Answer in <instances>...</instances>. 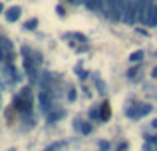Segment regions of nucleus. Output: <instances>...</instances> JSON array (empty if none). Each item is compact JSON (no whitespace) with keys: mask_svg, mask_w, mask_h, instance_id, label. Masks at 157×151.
Masks as SVG:
<instances>
[{"mask_svg":"<svg viewBox=\"0 0 157 151\" xmlns=\"http://www.w3.org/2000/svg\"><path fill=\"white\" fill-rule=\"evenodd\" d=\"M137 20L145 26H157V2L155 0H139Z\"/></svg>","mask_w":157,"mask_h":151,"instance_id":"obj_1","label":"nucleus"},{"mask_svg":"<svg viewBox=\"0 0 157 151\" xmlns=\"http://www.w3.org/2000/svg\"><path fill=\"white\" fill-rule=\"evenodd\" d=\"M123 6H125V0H104L101 12H104L109 20H121Z\"/></svg>","mask_w":157,"mask_h":151,"instance_id":"obj_2","label":"nucleus"},{"mask_svg":"<svg viewBox=\"0 0 157 151\" xmlns=\"http://www.w3.org/2000/svg\"><path fill=\"white\" fill-rule=\"evenodd\" d=\"M137 14H139V0H125L121 20L125 24H135L137 22Z\"/></svg>","mask_w":157,"mask_h":151,"instance_id":"obj_3","label":"nucleus"},{"mask_svg":"<svg viewBox=\"0 0 157 151\" xmlns=\"http://www.w3.org/2000/svg\"><path fill=\"white\" fill-rule=\"evenodd\" d=\"M38 101L42 105V109H52V96L48 93V89H42L38 93Z\"/></svg>","mask_w":157,"mask_h":151,"instance_id":"obj_4","label":"nucleus"},{"mask_svg":"<svg viewBox=\"0 0 157 151\" xmlns=\"http://www.w3.org/2000/svg\"><path fill=\"white\" fill-rule=\"evenodd\" d=\"M64 117H66L64 109H50V113H48V123H56V121L64 119Z\"/></svg>","mask_w":157,"mask_h":151,"instance_id":"obj_5","label":"nucleus"},{"mask_svg":"<svg viewBox=\"0 0 157 151\" xmlns=\"http://www.w3.org/2000/svg\"><path fill=\"white\" fill-rule=\"evenodd\" d=\"M20 14H22V10H20V6H12L10 10L6 12V20H8V22H16V20L20 18Z\"/></svg>","mask_w":157,"mask_h":151,"instance_id":"obj_6","label":"nucleus"},{"mask_svg":"<svg viewBox=\"0 0 157 151\" xmlns=\"http://www.w3.org/2000/svg\"><path fill=\"white\" fill-rule=\"evenodd\" d=\"M84 4L94 12H101V8H104V0H84Z\"/></svg>","mask_w":157,"mask_h":151,"instance_id":"obj_7","label":"nucleus"},{"mask_svg":"<svg viewBox=\"0 0 157 151\" xmlns=\"http://www.w3.org/2000/svg\"><path fill=\"white\" fill-rule=\"evenodd\" d=\"M100 119H109V104L107 101H104L101 104V108H100Z\"/></svg>","mask_w":157,"mask_h":151,"instance_id":"obj_8","label":"nucleus"},{"mask_svg":"<svg viewBox=\"0 0 157 151\" xmlns=\"http://www.w3.org/2000/svg\"><path fill=\"white\" fill-rule=\"evenodd\" d=\"M151 105L149 104H143V105H139V109H137V113H135V117H143V115H147V113L151 111Z\"/></svg>","mask_w":157,"mask_h":151,"instance_id":"obj_9","label":"nucleus"},{"mask_svg":"<svg viewBox=\"0 0 157 151\" xmlns=\"http://www.w3.org/2000/svg\"><path fill=\"white\" fill-rule=\"evenodd\" d=\"M141 60H143V52L141 50H135L133 54L129 56V62H133V64H139Z\"/></svg>","mask_w":157,"mask_h":151,"instance_id":"obj_10","label":"nucleus"},{"mask_svg":"<svg viewBox=\"0 0 157 151\" xmlns=\"http://www.w3.org/2000/svg\"><path fill=\"white\" fill-rule=\"evenodd\" d=\"M78 123H80V121H78ZM78 127H80V131L84 133V135H88V133H92V123H88V121H82V123L78 125Z\"/></svg>","mask_w":157,"mask_h":151,"instance_id":"obj_11","label":"nucleus"},{"mask_svg":"<svg viewBox=\"0 0 157 151\" xmlns=\"http://www.w3.org/2000/svg\"><path fill=\"white\" fill-rule=\"evenodd\" d=\"M36 26H38V20L36 18H30L28 22H24V28H26V30H34Z\"/></svg>","mask_w":157,"mask_h":151,"instance_id":"obj_12","label":"nucleus"},{"mask_svg":"<svg viewBox=\"0 0 157 151\" xmlns=\"http://www.w3.org/2000/svg\"><path fill=\"white\" fill-rule=\"evenodd\" d=\"M96 85H98V89H100V93H105V84L100 80V77H96Z\"/></svg>","mask_w":157,"mask_h":151,"instance_id":"obj_13","label":"nucleus"},{"mask_svg":"<svg viewBox=\"0 0 157 151\" xmlns=\"http://www.w3.org/2000/svg\"><path fill=\"white\" fill-rule=\"evenodd\" d=\"M137 72H139V68H131V70L127 72V77H131V80H133V77L137 76Z\"/></svg>","mask_w":157,"mask_h":151,"instance_id":"obj_14","label":"nucleus"},{"mask_svg":"<svg viewBox=\"0 0 157 151\" xmlns=\"http://www.w3.org/2000/svg\"><path fill=\"white\" fill-rule=\"evenodd\" d=\"M90 117H92V119H100V109H92V111H90Z\"/></svg>","mask_w":157,"mask_h":151,"instance_id":"obj_15","label":"nucleus"},{"mask_svg":"<svg viewBox=\"0 0 157 151\" xmlns=\"http://www.w3.org/2000/svg\"><path fill=\"white\" fill-rule=\"evenodd\" d=\"M68 100H70V101L76 100V89H70V92H68Z\"/></svg>","mask_w":157,"mask_h":151,"instance_id":"obj_16","label":"nucleus"},{"mask_svg":"<svg viewBox=\"0 0 157 151\" xmlns=\"http://www.w3.org/2000/svg\"><path fill=\"white\" fill-rule=\"evenodd\" d=\"M56 12H58V16H64V14H66V12H64V8H62V6H58V8H56Z\"/></svg>","mask_w":157,"mask_h":151,"instance_id":"obj_17","label":"nucleus"},{"mask_svg":"<svg viewBox=\"0 0 157 151\" xmlns=\"http://www.w3.org/2000/svg\"><path fill=\"white\" fill-rule=\"evenodd\" d=\"M100 147H101V149H107L109 145H107V141H101V143H100Z\"/></svg>","mask_w":157,"mask_h":151,"instance_id":"obj_18","label":"nucleus"},{"mask_svg":"<svg viewBox=\"0 0 157 151\" xmlns=\"http://www.w3.org/2000/svg\"><path fill=\"white\" fill-rule=\"evenodd\" d=\"M151 76H153L155 80H157V68H153V70H151Z\"/></svg>","mask_w":157,"mask_h":151,"instance_id":"obj_19","label":"nucleus"},{"mask_svg":"<svg viewBox=\"0 0 157 151\" xmlns=\"http://www.w3.org/2000/svg\"><path fill=\"white\" fill-rule=\"evenodd\" d=\"M151 125H153V127H157V119H153V123H151Z\"/></svg>","mask_w":157,"mask_h":151,"instance_id":"obj_20","label":"nucleus"},{"mask_svg":"<svg viewBox=\"0 0 157 151\" xmlns=\"http://www.w3.org/2000/svg\"><path fill=\"white\" fill-rule=\"evenodd\" d=\"M2 12H4V6H2V4H0V14H2Z\"/></svg>","mask_w":157,"mask_h":151,"instance_id":"obj_21","label":"nucleus"},{"mask_svg":"<svg viewBox=\"0 0 157 151\" xmlns=\"http://www.w3.org/2000/svg\"><path fill=\"white\" fill-rule=\"evenodd\" d=\"M155 56H157V52H155Z\"/></svg>","mask_w":157,"mask_h":151,"instance_id":"obj_22","label":"nucleus"}]
</instances>
